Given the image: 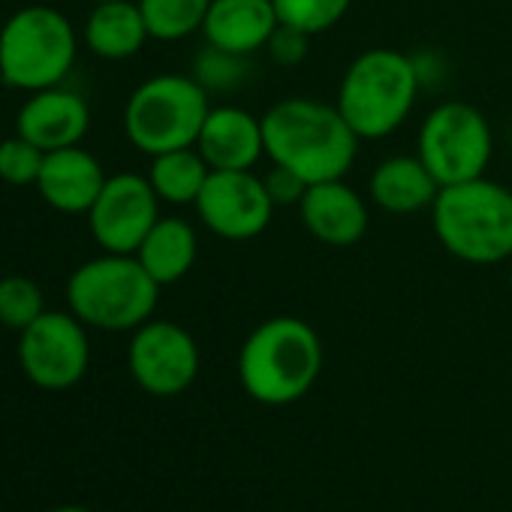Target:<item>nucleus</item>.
<instances>
[{
	"label": "nucleus",
	"instance_id": "obj_16",
	"mask_svg": "<svg viewBox=\"0 0 512 512\" xmlns=\"http://www.w3.org/2000/svg\"><path fill=\"white\" fill-rule=\"evenodd\" d=\"M281 28L272 0H211L202 40L214 49L256 58Z\"/></svg>",
	"mask_w": 512,
	"mask_h": 512
},
{
	"label": "nucleus",
	"instance_id": "obj_31",
	"mask_svg": "<svg viewBox=\"0 0 512 512\" xmlns=\"http://www.w3.org/2000/svg\"><path fill=\"white\" fill-rule=\"evenodd\" d=\"M506 266H509V269H506V281H509V293H512V260H509Z\"/></svg>",
	"mask_w": 512,
	"mask_h": 512
},
{
	"label": "nucleus",
	"instance_id": "obj_8",
	"mask_svg": "<svg viewBox=\"0 0 512 512\" xmlns=\"http://www.w3.org/2000/svg\"><path fill=\"white\" fill-rule=\"evenodd\" d=\"M497 139L488 115L467 100H437L416 130V154L440 187L488 175Z\"/></svg>",
	"mask_w": 512,
	"mask_h": 512
},
{
	"label": "nucleus",
	"instance_id": "obj_18",
	"mask_svg": "<svg viewBox=\"0 0 512 512\" xmlns=\"http://www.w3.org/2000/svg\"><path fill=\"white\" fill-rule=\"evenodd\" d=\"M440 193L437 178L419 160V154H389L368 175V199L374 208L392 217H410L431 211Z\"/></svg>",
	"mask_w": 512,
	"mask_h": 512
},
{
	"label": "nucleus",
	"instance_id": "obj_29",
	"mask_svg": "<svg viewBox=\"0 0 512 512\" xmlns=\"http://www.w3.org/2000/svg\"><path fill=\"white\" fill-rule=\"evenodd\" d=\"M410 58H413V67H416L422 94L425 91H437V88L446 85L449 61H446V55L440 49H416V52H410Z\"/></svg>",
	"mask_w": 512,
	"mask_h": 512
},
{
	"label": "nucleus",
	"instance_id": "obj_25",
	"mask_svg": "<svg viewBox=\"0 0 512 512\" xmlns=\"http://www.w3.org/2000/svg\"><path fill=\"white\" fill-rule=\"evenodd\" d=\"M46 311V299L37 281L25 275L0 278V326L25 332Z\"/></svg>",
	"mask_w": 512,
	"mask_h": 512
},
{
	"label": "nucleus",
	"instance_id": "obj_13",
	"mask_svg": "<svg viewBox=\"0 0 512 512\" xmlns=\"http://www.w3.org/2000/svg\"><path fill=\"white\" fill-rule=\"evenodd\" d=\"M299 220L326 247H356L371 229V199L347 178L317 181L299 202Z\"/></svg>",
	"mask_w": 512,
	"mask_h": 512
},
{
	"label": "nucleus",
	"instance_id": "obj_22",
	"mask_svg": "<svg viewBox=\"0 0 512 512\" xmlns=\"http://www.w3.org/2000/svg\"><path fill=\"white\" fill-rule=\"evenodd\" d=\"M151 40L181 43L202 34L211 0H136Z\"/></svg>",
	"mask_w": 512,
	"mask_h": 512
},
{
	"label": "nucleus",
	"instance_id": "obj_19",
	"mask_svg": "<svg viewBox=\"0 0 512 512\" xmlns=\"http://www.w3.org/2000/svg\"><path fill=\"white\" fill-rule=\"evenodd\" d=\"M196 256H199V232L187 217L178 214L169 217L160 214V220L151 226V232L136 250V260L160 287H172L184 281L196 266Z\"/></svg>",
	"mask_w": 512,
	"mask_h": 512
},
{
	"label": "nucleus",
	"instance_id": "obj_26",
	"mask_svg": "<svg viewBox=\"0 0 512 512\" xmlns=\"http://www.w3.org/2000/svg\"><path fill=\"white\" fill-rule=\"evenodd\" d=\"M43 160H46V151L16 133L0 142V181H7L13 187L37 184Z\"/></svg>",
	"mask_w": 512,
	"mask_h": 512
},
{
	"label": "nucleus",
	"instance_id": "obj_1",
	"mask_svg": "<svg viewBox=\"0 0 512 512\" xmlns=\"http://www.w3.org/2000/svg\"><path fill=\"white\" fill-rule=\"evenodd\" d=\"M266 160L305 178L308 184L347 178L362 139L347 124L335 100L293 94L263 112Z\"/></svg>",
	"mask_w": 512,
	"mask_h": 512
},
{
	"label": "nucleus",
	"instance_id": "obj_6",
	"mask_svg": "<svg viewBox=\"0 0 512 512\" xmlns=\"http://www.w3.org/2000/svg\"><path fill=\"white\" fill-rule=\"evenodd\" d=\"M79 55L73 22L46 4L16 10L0 28V79L16 91H46L61 85Z\"/></svg>",
	"mask_w": 512,
	"mask_h": 512
},
{
	"label": "nucleus",
	"instance_id": "obj_21",
	"mask_svg": "<svg viewBox=\"0 0 512 512\" xmlns=\"http://www.w3.org/2000/svg\"><path fill=\"white\" fill-rule=\"evenodd\" d=\"M145 175H148L154 193L160 196V202L184 208V205H193L196 196L202 193V187L211 175V166L196 151V145H190V148L154 154Z\"/></svg>",
	"mask_w": 512,
	"mask_h": 512
},
{
	"label": "nucleus",
	"instance_id": "obj_27",
	"mask_svg": "<svg viewBox=\"0 0 512 512\" xmlns=\"http://www.w3.org/2000/svg\"><path fill=\"white\" fill-rule=\"evenodd\" d=\"M311 40H314L311 34L281 25V28L272 34V40H269V46H266V55H269L272 64H278V67H299V64L311 55Z\"/></svg>",
	"mask_w": 512,
	"mask_h": 512
},
{
	"label": "nucleus",
	"instance_id": "obj_14",
	"mask_svg": "<svg viewBox=\"0 0 512 512\" xmlns=\"http://www.w3.org/2000/svg\"><path fill=\"white\" fill-rule=\"evenodd\" d=\"M196 151L214 172H247L266 160L263 115H256L238 103H220L208 109L199 130Z\"/></svg>",
	"mask_w": 512,
	"mask_h": 512
},
{
	"label": "nucleus",
	"instance_id": "obj_7",
	"mask_svg": "<svg viewBox=\"0 0 512 512\" xmlns=\"http://www.w3.org/2000/svg\"><path fill=\"white\" fill-rule=\"evenodd\" d=\"M211 97L190 73H157L124 103V136L145 157L190 148L208 118Z\"/></svg>",
	"mask_w": 512,
	"mask_h": 512
},
{
	"label": "nucleus",
	"instance_id": "obj_2",
	"mask_svg": "<svg viewBox=\"0 0 512 512\" xmlns=\"http://www.w3.org/2000/svg\"><path fill=\"white\" fill-rule=\"evenodd\" d=\"M238 383L266 407L302 401L323 374L320 332L293 314H278L256 326L238 350Z\"/></svg>",
	"mask_w": 512,
	"mask_h": 512
},
{
	"label": "nucleus",
	"instance_id": "obj_24",
	"mask_svg": "<svg viewBox=\"0 0 512 512\" xmlns=\"http://www.w3.org/2000/svg\"><path fill=\"white\" fill-rule=\"evenodd\" d=\"M272 4L281 25L323 37L347 19L353 0H272Z\"/></svg>",
	"mask_w": 512,
	"mask_h": 512
},
{
	"label": "nucleus",
	"instance_id": "obj_3",
	"mask_svg": "<svg viewBox=\"0 0 512 512\" xmlns=\"http://www.w3.org/2000/svg\"><path fill=\"white\" fill-rule=\"evenodd\" d=\"M440 247L464 266H503L512 260V187L488 175L440 187L431 205Z\"/></svg>",
	"mask_w": 512,
	"mask_h": 512
},
{
	"label": "nucleus",
	"instance_id": "obj_15",
	"mask_svg": "<svg viewBox=\"0 0 512 512\" xmlns=\"http://www.w3.org/2000/svg\"><path fill=\"white\" fill-rule=\"evenodd\" d=\"M88 130H91V109L85 97L61 85L34 91L16 118V133L31 139L46 154L82 145Z\"/></svg>",
	"mask_w": 512,
	"mask_h": 512
},
{
	"label": "nucleus",
	"instance_id": "obj_11",
	"mask_svg": "<svg viewBox=\"0 0 512 512\" xmlns=\"http://www.w3.org/2000/svg\"><path fill=\"white\" fill-rule=\"evenodd\" d=\"M199 344L172 320H148L133 329L127 347V368L136 386L157 398L187 392L199 377Z\"/></svg>",
	"mask_w": 512,
	"mask_h": 512
},
{
	"label": "nucleus",
	"instance_id": "obj_28",
	"mask_svg": "<svg viewBox=\"0 0 512 512\" xmlns=\"http://www.w3.org/2000/svg\"><path fill=\"white\" fill-rule=\"evenodd\" d=\"M263 181H266V190H269V196H272V202L278 208H290V205L299 208V202H302V196L308 190L305 178H299L296 172H290L284 166H275V163H269V172L263 175Z\"/></svg>",
	"mask_w": 512,
	"mask_h": 512
},
{
	"label": "nucleus",
	"instance_id": "obj_12",
	"mask_svg": "<svg viewBox=\"0 0 512 512\" xmlns=\"http://www.w3.org/2000/svg\"><path fill=\"white\" fill-rule=\"evenodd\" d=\"M160 205L163 202L154 193L148 175H109L88 211L91 235L106 253H136L151 226L160 220Z\"/></svg>",
	"mask_w": 512,
	"mask_h": 512
},
{
	"label": "nucleus",
	"instance_id": "obj_20",
	"mask_svg": "<svg viewBox=\"0 0 512 512\" xmlns=\"http://www.w3.org/2000/svg\"><path fill=\"white\" fill-rule=\"evenodd\" d=\"M85 46L103 61H130L151 40L136 0H106L94 4L85 19Z\"/></svg>",
	"mask_w": 512,
	"mask_h": 512
},
{
	"label": "nucleus",
	"instance_id": "obj_4",
	"mask_svg": "<svg viewBox=\"0 0 512 512\" xmlns=\"http://www.w3.org/2000/svg\"><path fill=\"white\" fill-rule=\"evenodd\" d=\"M422 97L410 52L374 46L359 52L341 73L335 106L362 142L395 136Z\"/></svg>",
	"mask_w": 512,
	"mask_h": 512
},
{
	"label": "nucleus",
	"instance_id": "obj_32",
	"mask_svg": "<svg viewBox=\"0 0 512 512\" xmlns=\"http://www.w3.org/2000/svg\"><path fill=\"white\" fill-rule=\"evenodd\" d=\"M91 4H106V0H91Z\"/></svg>",
	"mask_w": 512,
	"mask_h": 512
},
{
	"label": "nucleus",
	"instance_id": "obj_23",
	"mask_svg": "<svg viewBox=\"0 0 512 512\" xmlns=\"http://www.w3.org/2000/svg\"><path fill=\"white\" fill-rule=\"evenodd\" d=\"M190 76L208 91V97H235L253 79V58L232 55L205 43L190 61Z\"/></svg>",
	"mask_w": 512,
	"mask_h": 512
},
{
	"label": "nucleus",
	"instance_id": "obj_9",
	"mask_svg": "<svg viewBox=\"0 0 512 512\" xmlns=\"http://www.w3.org/2000/svg\"><path fill=\"white\" fill-rule=\"evenodd\" d=\"M19 365L46 392L73 389L91 365L88 326L73 311H43L19 332Z\"/></svg>",
	"mask_w": 512,
	"mask_h": 512
},
{
	"label": "nucleus",
	"instance_id": "obj_30",
	"mask_svg": "<svg viewBox=\"0 0 512 512\" xmlns=\"http://www.w3.org/2000/svg\"><path fill=\"white\" fill-rule=\"evenodd\" d=\"M52 512H91V509H85V506H58Z\"/></svg>",
	"mask_w": 512,
	"mask_h": 512
},
{
	"label": "nucleus",
	"instance_id": "obj_17",
	"mask_svg": "<svg viewBox=\"0 0 512 512\" xmlns=\"http://www.w3.org/2000/svg\"><path fill=\"white\" fill-rule=\"evenodd\" d=\"M103 163L82 145L49 151L37 178L40 196L61 214H88L106 184Z\"/></svg>",
	"mask_w": 512,
	"mask_h": 512
},
{
	"label": "nucleus",
	"instance_id": "obj_10",
	"mask_svg": "<svg viewBox=\"0 0 512 512\" xmlns=\"http://www.w3.org/2000/svg\"><path fill=\"white\" fill-rule=\"evenodd\" d=\"M196 220L220 241H253L260 238L278 205L272 202L266 181L256 169L247 172H214L193 202Z\"/></svg>",
	"mask_w": 512,
	"mask_h": 512
},
{
	"label": "nucleus",
	"instance_id": "obj_5",
	"mask_svg": "<svg viewBox=\"0 0 512 512\" xmlns=\"http://www.w3.org/2000/svg\"><path fill=\"white\" fill-rule=\"evenodd\" d=\"M160 290L136 253L103 250L70 275L67 305L88 329L133 332L154 317Z\"/></svg>",
	"mask_w": 512,
	"mask_h": 512
}]
</instances>
